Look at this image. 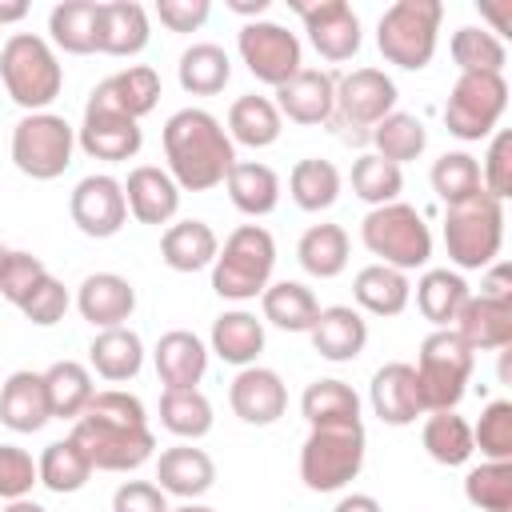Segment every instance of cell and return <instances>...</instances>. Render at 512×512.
Returning a JSON list of instances; mask_svg holds the SVG:
<instances>
[{
	"mask_svg": "<svg viewBox=\"0 0 512 512\" xmlns=\"http://www.w3.org/2000/svg\"><path fill=\"white\" fill-rule=\"evenodd\" d=\"M52 420L44 372H12L0 388V424L12 432H40Z\"/></svg>",
	"mask_w": 512,
	"mask_h": 512,
	"instance_id": "cb8c5ba5",
	"label": "cell"
},
{
	"mask_svg": "<svg viewBox=\"0 0 512 512\" xmlns=\"http://www.w3.org/2000/svg\"><path fill=\"white\" fill-rule=\"evenodd\" d=\"M484 184H480V164L468 156V152H444L436 164H432V192L452 208L468 196H476Z\"/></svg>",
	"mask_w": 512,
	"mask_h": 512,
	"instance_id": "681fc988",
	"label": "cell"
},
{
	"mask_svg": "<svg viewBox=\"0 0 512 512\" xmlns=\"http://www.w3.org/2000/svg\"><path fill=\"white\" fill-rule=\"evenodd\" d=\"M76 128L56 112H28L12 128V164L32 180H56L72 164Z\"/></svg>",
	"mask_w": 512,
	"mask_h": 512,
	"instance_id": "30bf717a",
	"label": "cell"
},
{
	"mask_svg": "<svg viewBox=\"0 0 512 512\" xmlns=\"http://www.w3.org/2000/svg\"><path fill=\"white\" fill-rule=\"evenodd\" d=\"M32 484H40L36 460L16 444H0V500H24Z\"/></svg>",
	"mask_w": 512,
	"mask_h": 512,
	"instance_id": "db71d44e",
	"label": "cell"
},
{
	"mask_svg": "<svg viewBox=\"0 0 512 512\" xmlns=\"http://www.w3.org/2000/svg\"><path fill=\"white\" fill-rule=\"evenodd\" d=\"M36 472H40V484L56 496H68V492H80L92 476V464L88 456L80 452V444L68 436V440H52L44 448V456L36 460Z\"/></svg>",
	"mask_w": 512,
	"mask_h": 512,
	"instance_id": "60d3db41",
	"label": "cell"
},
{
	"mask_svg": "<svg viewBox=\"0 0 512 512\" xmlns=\"http://www.w3.org/2000/svg\"><path fill=\"white\" fill-rule=\"evenodd\" d=\"M360 240L372 256H380L376 264H388L396 272H412L424 268L432 256V232L424 224V216L412 204H380L364 216L360 224Z\"/></svg>",
	"mask_w": 512,
	"mask_h": 512,
	"instance_id": "8992f818",
	"label": "cell"
},
{
	"mask_svg": "<svg viewBox=\"0 0 512 512\" xmlns=\"http://www.w3.org/2000/svg\"><path fill=\"white\" fill-rule=\"evenodd\" d=\"M8 252H12V248H4V244H0V268H4V260H8Z\"/></svg>",
	"mask_w": 512,
	"mask_h": 512,
	"instance_id": "003e7915",
	"label": "cell"
},
{
	"mask_svg": "<svg viewBox=\"0 0 512 512\" xmlns=\"http://www.w3.org/2000/svg\"><path fill=\"white\" fill-rule=\"evenodd\" d=\"M88 360H92L96 376L120 384V380H132V376L140 372V364H144V344H140V336H136L132 328H124V324H120V328H104V332L92 340Z\"/></svg>",
	"mask_w": 512,
	"mask_h": 512,
	"instance_id": "836d02e7",
	"label": "cell"
},
{
	"mask_svg": "<svg viewBox=\"0 0 512 512\" xmlns=\"http://www.w3.org/2000/svg\"><path fill=\"white\" fill-rule=\"evenodd\" d=\"M388 112H396V84L380 68H352L348 76H336V104L328 124H340L352 140H364Z\"/></svg>",
	"mask_w": 512,
	"mask_h": 512,
	"instance_id": "7c38bea8",
	"label": "cell"
},
{
	"mask_svg": "<svg viewBox=\"0 0 512 512\" xmlns=\"http://www.w3.org/2000/svg\"><path fill=\"white\" fill-rule=\"evenodd\" d=\"M292 8L300 12L312 48L324 60L340 64V60H352L360 52V16L352 12V4H344V0H316V4L292 0Z\"/></svg>",
	"mask_w": 512,
	"mask_h": 512,
	"instance_id": "9a60e30c",
	"label": "cell"
},
{
	"mask_svg": "<svg viewBox=\"0 0 512 512\" xmlns=\"http://www.w3.org/2000/svg\"><path fill=\"white\" fill-rule=\"evenodd\" d=\"M412 372H416L424 412H456V404L464 400L468 376H472V352L460 344L452 328H436L420 344Z\"/></svg>",
	"mask_w": 512,
	"mask_h": 512,
	"instance_id": "ba28073f",
	"label": "cell"
},
{
	"mask_svg": "<svg viewBox=\"0 0 512 512\" xmlns=\"http://www.w3.org/2000/svg\"><path fill=\"white\" fill-rule=\"evenodd\" d=\"M352 296L364 312L372 316H400L408 308V296H412V284L404 272L388 268V264H368L356 272L352 280Z\"/></svg>",
	"mask_w": 512,
	"mask_h": 512,
	"instance_id": "1f68e13d",
	"label": "cell"
},
{
	"mask_svg": "<svg viewBox=\"0 0 512 512\" xmlns=\"http://www.w3.org/2000/svg\"><path fill=\"white\" fill-rule=\"evenodd\" d=\"M96 16H100V4L96 0H64L48 12V32H52V44L72 52V56H88L96 52Z\"/></svg>",
	"mask_w": 512,
	"mask_h": 512,
	"instance_id": "74e56055",
	"label": "cell"
},
{
	"mask_svg": "<svg viewBox=\"0 0 512 512\" xmlns=\"http://www.w3.org/2000/svg\"><path fill=\"white\" fill-rule=\"evenodd\" d=\"M312 348L332 360V364H344V360H356L368 344V324L356 308L348 304H332V308H320L316 324H312Z\"/></svg>",
	"mask_w": 512,
	"mask_h": 512,
	"instance_id": "484cf974",
	"label": "cell"
},
{
	"mask_svg": "<svg viewBox=\"0 0 512 512\" xmlns=\"http://www.w3.org/2000/svg\"><path fill=\"white\" fill-rule=\"evenodd\" d=\"M156 376L164 380V388H196L204 380L208 368V348L196 332L172 328L156 340Z\"/></svg>",
	"mask_w": 512,
	"mask_h": 512,
	"instance_id": "83f0119b",
	"label": "cell"
},
{
	"mask_svg": "<svg viewBox=\"0 0 512 512\" xmlns=\"http://www.w3.org/2000/svg\"><path fill=\"white\" fill-rule=\"evenodd\" d=\"M72 440L88 456L92 472H132L144 460H152L156 448L144 404L120 388L92 392L88 408L72 424Z\"/></svg>",
	"mask_w": 512,
	"mask_h": 512,
	"instance_id": "6da1fadb",
	"label": "cell"
},
{
	"mask_svg": "<svg viewBox=\"0 0 512 512\" xmlns=\"http://www.w3.org/2000/svg\"><path fill=\"white\" fill-rule=\"evenodd\" d=\"M472 448H480L488 460H512V400H492L476 428H472Z\"/></svg>",
	"mask_w": 512,
	"mask_h": 512,
	"instance_id": "816d5d0a",
	"label": "cell"
},
{
	"mask_svg": "<svg viewBox=\"0 0 512 512\" xmlns=\"http://www.w3.org/2000/svg\"><path fill=\"white\" fill-rule=\"evenodd\" d=\"M112 512H168V500L148 480H124L112 496Z\"/></svg>",
	"mask_w": 512,
	"mask_h": 512,
	"instance_id": "6f0895ef",
	"label": "cell"
},
{
	"mask_svg": "<svg viewBox=\"0 0 512 512\" xmlns=\"http://www.w3.org/2000/svg\"><path fill=\"white\" fill-rule=\"evenodd\" d=\"M368 140H372V148H376L380 160H388V164L400 168L404 160H416V156L424 152L428 132H424V124H420L412 112H388V116L368 132Z\"/></svg>",
	"mask_w": 512,
	"mask_h": 512,
	"instance_id": "ee69618b",
	"label": "cell"
},
{
	"mask_svg": "<svg viewBox=\"0 0 512 512\" xmlns=\"http://www.w3.org/2000/svg\"><path fill=\"white\" fill-rule=\"evenodd\" d=\"M260 308H264V320L276 324V328H284V332H312V324L320 316V300L300 280L268 284L260 292Z\"/></svg>",
	"mask_w": 512,
	"mask_h": 512,
	"instance_id": "d6a6232c",
	"label": "cell"
},
{
	"mask_svg": "<svg viewBox=\"0 0 512 512\" xmlns=\"http://www.w3.org/2000/svg\"><path fill=\"white\" fill-rule=\"evenodd\" d=\"M276 268V240L260 224H240L212 260V292L224 300H256Z\"/></svg>",
	"mask_w": 512,
	"mask_h": 512,
	"instance_id": "277c9868",
	"label": "cell"
},
{
	"mask_svg": "<svg viewBox=\"0 0 512 512\" xmlns=\"http://www.w3.org/2000/svg\"><path fill=\"white\" fill-rule=\"evenodd\" d=\"M20 312H24L32 324L52 328V324H60V320H64V312H68V288L48 272V276L32 288V296L20 304Z\"/></svg>",
	"mask_w": 512,
	"mask_h": 512,
	"instance_id": "11a10c76",
	"label": "cell"
},
{
	"mask_svg": "<svg viewBox=\"0 0 512 512\" xmlns=\"http://www.w3.org/2000/svg\"><path fill=\"white\" fill-rule=\"evenodd\" d=\"M228 404L232 412L244 420V424H276L288 408V388L284 380L272 372V368H260V364H248L236 372L232 388H228Z\"/></svg>",
	"mask_w": 512,
	"mask_h": 512,
	"instance_id": "e0dca14e",
	"label": "cell"
},
{
	"mask_svg": "<svg viewBox=\"0 0 512 512\" xmlns=\"http://www.w3.org/2000/svg\"><path fill=\"white\" fill-rule=\"evenodd\" d=\"M44 276H48V268H44L40 256H32V252H16V248H12L8 260H4V268H0V296H4L8 304L20 308Z\"/></svg>",
	"mask_w": 512,
	"mask_h": 512,
	"instance_id": "f5cc1de1",
	"label": "cell"
},
{
	"mask_svg": "<svg viewBox=\"0 0 512 512\" xmlns=\"http://www.w3.org/2000/svg\"><path fill=\"white\" fill-rule=\"evenodd\" d=\"M452 60L460 72H488V76H504V44L500 36H492L488 28H460L452 36Z\"/></svg>",
	"mask_w": 512,
	"mask_h": 512,
	"instance_id": "c3c4849f",
	"label": "cell"
},
{
	"mask_svg": "<svg viewBox=\"0 0 512 512\" xmlns=\"http://www.w3.org/2000/svg\"><path fill=\"white\" fill-rule=\"evenodd\" d=\"M364 468V424L312 428L300 448V480L312 492H340Z\"/></svg>",
	"mask_w": 512,
	"mask_h": 512,
	"instance_id": "9c48e42d",
	"label": "cell"
},
{
	"mask_svg": "<svg viewBox=\"0 0 512 512\" xmlns=\"http://www.w3.org/2000/svg\"><path fill=\"white\" fill-rule=\"evenodd\" d=\"M464 496L480 512H512V460H488L464 476Z\"/></svg>",
	"mask_w": 512,
	"mask_h": 512,
	"instance_id": "7dc6e473",
	"label": "cell"
},
{
	"mask_svg": "<svg viewBox=\"0 0 512 512\" xmlns=\"http://www.w3.org/2000/svg\"><path fill=\"white\" fill-rule=\"evenodd\" d=\"M444 4L440 0H396L380 24H376V44L380 56L404 72L428 68L436 56V32H440Z\"/></svg>",
	"mask_w": 512,
	"mask_h": 512,
	"instance_id": "52a82bcc",
	"label": "cell"
},
{
	"mask_svg": "<svg viewBox=\"0 0 512 512\" xmlns=\"http://www.w3.org/2000/svg\"><path fill=\"white\" fill-rule=\"evenodd\" d=\"M276 112L292 124H328L336 104V76L320 68H300L292 80L276 88Z\"/></svg>",
	"mask_w": 512,
	"mask_h": 512,
	"instance_id": "ac0fdd59",
	"label": "cell"
},
{
	"mask_svg": "<svg viewBox=\"0 0 512 512\" xmlns=\"http://www.w3.org/2000/svg\"><path fill=\"white\" fill-rule=\"evenodd\" d=\"M224 188L244 216H268L280 204V176L256 160H236L224 176Z\"/></svg>",
	"mask_w": 512,
	"mask_h": 512,
	"instance_id": "4dcf8cb0",
	"label": "cell"
},
{
	"mask_svg": "<svg viewBox=\"0 0 512 512\" xmlns=\"http://www.w3.org/2000/svg\"><path fill=\"white\" fill-rule=\"evenodd\" d=\"M232 80V60L220 44H192L180 56V88L192 96H216Z\"/></svg>",
	"mask_w": 512,
	"mask_h": 512,
	"instance_id": "7bdbcfd3",
	"label": "cell"
},
{
	"mask_svg": "<svg viewBox=\"0 0 512 512\" xmlns=\"http://www.w3.org/2000/svg\"><path fill=\"white\" fill-rule=\"evenodd\" d=\"M236 48H240V60L248 64V72H252L260 84L280 88L284 80H292V76L300 72V40H296V32H288L284 24L252 20V24L240 28Z\"/></svg>",
	"mask_w": 512,
	"mask_h": 512,
	"instance_id": "4fadbf2b",
	"label": "cell"
},
{
	"mask_svg": "<svg viewBox=\"0 0 512 512\" xmlns=\"http://www.w3.org/2000/svg\"><path fill=\"white\" fill-rule=\"evenodd\" d=\"M68 212H72V224L92 236V240H108L124 228L128 220V204H124V184L116 176H84L76 188H72V200H68Z\"/></svg>",
	"mask_w": 512,
	"mask_h": 512,
	"instance_id": "5bb4252c",
	"label": "cell"
},
{
	"mask_svg": "<svg viewBox=\"0 0 512 512\" xmlns=\"http://www.w3.org/2000/svg\"><path fill=\"white\" fill-rule=\"evenodd\" d=\"M460 344L468 352L484 348H508L512 344V300H492V296H468L460 316L452 320Z\"/></svg>",
	"mask_w": 512,
	"mask_h": 512,
	"instance_id": "44dd1931",
	"label": "cell"
},
{
	"mask_svg": "<svg viewBox=\"0 0 512 512\" xmlns=\"http://www.w3.org/2000/svg\"><path fill=\"white\" fill-rule=\"evenodd\" d=\"M212 352L224 364H236V368L256 364V356L264 352V324L244 308L220 312L212 320Z\"/></svg>",
	"mask_w": 512,
	"mask_h": 512,
	"instance_id": "f546056e",
	"label": "cell"
},
{
	"mask_svg": "<svg viewBox=\"0 0 512 512\" xmlns=\"http://www.w3.org/2000/svg\"><path fill=\"white\" fill-rule=\"evenodd\" d=\"M280 124L284 116L276 112V104L268 96H240L228 108V140L244 144V148H268L280 140Z\"/></svg>",
	"mask_w": 512,
	"mask_h": 512,
	"instance_id": "d590c367",
	"label": "cell"
},
{
	"mask_svg": "<svg viewBox=\"0 0 512 512\" xmlns=\"http://www.w3.org/2000/svg\"><path fill=\"white\" fill-rule=\"evenodd\" d=\"M508 108V80L488 72H460L444 104V128L456 140H484Z\"/></svg>",
	"mask_w": 512,
	"mask_h": 512,
	"instance_id": "8fae6325",
	"label": "cell"
},
{
	"mask_svg": "<svg viewBox=\"0 0 512 512\" xmlns=\"http://www.w3.org/2000/svg\"><path fill=\"white\" fill-rule=\"evenodd\" d=\"M444 244L456 268H488L504 244V200L484 188L444 212Z\"/></svg>",
	"mask_w": 512,
	"mask_h": 512,
	"instance_id": "5b68a950",
	"label": "cell"
},
{
	"mask_svg": "<svg viewBox=\"0 0 512 512\" xmlns=\"http://www.w3.org/2000/svg\"><path fill=\"white\" fill-rule=\"evenodd\" d=\"M300 412L312 428L328 424H360V396L344 380H316L300 396Z\"/></svg>",
	"mask_w": 512,
	"mask_h": 512,
	"instance_id": "ab89813d",
	"label": "cell"
},
{
	"mask_svg": "<svg viewBox=\"0 0 512 512\" xmlns=\"http://www.w3.org/2000/svg\"><path fill=\"white\" fill-rule=\"evenodd\" d=\"M480 296H492V300H512V268L508 264H496L484 280V292Z\"/></svg>",
	"mask_w": 512,
	"mask_h": 512,
	"instance_id": "91938a15",
	"label": "cell"
},
{
	"mask_svg": "<svg viewBox=\"0 0 512 512\" xmlns=\"http://www.w3.org/2000/svg\"><path fill=\"white\" fill-rule=\"evenodd\" d=\"M288 192L304 212H324L340 196V172L332 160H296V168L288 172Z\"/></svg>",
	"mask_w": 512,
	"mask_h": 512,
	"instance_id": "f6af8a7d",
	"label": "cell"
},
{
	"mask_svg": "<svg viewBox=\"0 0 512 512\" xmlns=\"http://www.w3.org/2000/svg\"><path fill=\"white\" fill-rule=\"evenodd\" d=\"M468 296H472V292H468L464 276H460V272H448V268H432V272H424L420 284H416V308H420V316L432 320L436 328H448V324L460 316V308H464Z\"/></svg>",
	"mask_w": 512,
	"mask_h": 512,
	"instance_id": "8d00e7d4",
	"label": "cell"
},
{
	"mask_svg": "<svg viewBox=\"0 0 512 512\" xmlns=\"http://www.w3.org/2000/svg\"><path fill=\"white\" fill-rule=\"evenodd\" d=\"M368 400H372V412L380 416V424H392V428H404L424 412L420 388H416V372L404 360H392V364L376 368Z\"/></svg>",
	"mask_w": 512,
	"mask_h": 512,
	"instance_id": "d6986e66",
	"label": "cell"
},
{
	"mask_svg": "<svg viewBox=\"0 0 512 512\" xmlns=\"http://www.w3.org/2000/svg\"><path fill=\"white\" fill-rule=\"evenodd\" d=\"M44 388H48V408L56 420H80V412L92 400V372L80 360H56L44 372Z\"/></svg>",
	"mask_w": 512,
	"mask_h": 512,
	"instance_id": "f35d334b",
	"label": "cell"
},
{
	"mask_svg": "<svg viewBox=\"0 0 512 512\" xmlns=\"http://www.w3.org/2000/svg\"><path fill=\"white\" fill-rule=\"evenodd\" d=\"M480 184H484V192L496 196V200H508V196H512V132H496V136H492L488 156H484Z\"/></svg>",
	"mask_w": 512,
	"mask_h": 512,
	"instance_id": "9f6ffc18",
	"label": "cell"
},
{
	"mask_svg": "<svg viewBox=\"0 0 512 512\" xmlns=\"http://www.w3.org/2000/svg\"><path fill=\"white\" fill-rule=\"evenodd\" d=\"M208 12H212L208 0H160L156 4L160 24L172 28V32H196L208 20Z\"/></svg>",
	"mask_w": 512,
	"mask_h": 512,
	"instance_id": "680465c9",
	"label": "cell"
},
{
	"mask_svg": "<svg viewBox=\"0 0 512 512\" xmlns=\"http://www.w3.org/2000/svg\"><path fill=\"white\" fill-rule=\"evenodd\" d=\"M332 512H380V500L368 492H352V496H340V504Z\"/></svg>",
	"mask_w": 512,
	"mask_h": 512,
	"instance_id": "94428289",
	"label": "cell"
},
{
	"mask_svg": "<svg viewBox=\"0 0 512 512\" xmlns=\"http://www.w3.org/2000/svg\"><path fill=\"white\" fill-rule=\"evenodd\" d=\"M164 156H168V176L184 192H208L224 184L228 168L236 164V148L224 124L204 108H180L168 116Z\"/></svg>",
	"mask_w": 512,
	"mask_h": 512,
	"instance_id": "7a4b0ae2",
	"label": "cell"
},
{
	"mask_svg": "<svg viewBox=\"0 0 512 512\" xmlns=\"http://www.w3.org/2000/svg\"><path fill=\"white\" fill-rule=\"evenodd\" d=\"M220 240L204 220H180L160 236V260L172 272H200L216 260Z\"/></svg>",
	"mask_w": 512,
	"mask_h": 512,
	"instance_id": "f1b7e54d",
	"label": "cell"
},
{
	"mask_svg": "<svg viewBox=\"0 0 512 512\" xmlns=\"http://www.w3.org/2000/svg\"><path fill=\"white\" fill-rule=\"evenodd\" d=\"M0 80L24 112H44L64 88V68L44 36L12 32L0 48Z\"/></svg>",
	"mask_w": 512,
	"mask_h": 512,
	"instance_id": "3957f363",
	"label": "cell"
},
{
	"mask_svg": "<svg viewBox=\"0 0 512 512\" xmlns=\"http://www.w3.org/2000/svg\"><path fill=\"white\" fill-rule=\"evenodd\" d=\"M400 188H404L400 168L388 164V160H380L376 152H368V156H360V160L352 164V192H356L364 204H372V208L392 204V200L400 196Z\"/></svg>",
	"mask_w": 512,
	"mask_h": 512,
	"instance_id": "f907efd6",
	"label": "cell"
},
{
	"mask_svg": "<svg viewBox=\"0 0 512 512\" xmlns=\"http://www.w3.org/2000/svg\"><path fill=\"white\" fill-rule=\"evenodd\" d=\"M156 488L160 492H172L180 500H196L204 496L212 484H216V464L204 448H192V444H176V448H164L160 460H156Z\"/></svg>",
	"mask_w": 512,
	"mask_h": 512,
	"instance_id": "d4e9b609",
	"label": "cell"
},
{
	"mask_svg": "<svg viewBox=\"0 0 512 512\" xmlns=\"http://www.w3.org/2000/svg\"><path fill=\"white\" fill-rule=\"evenodd\" d=\"M156 100H160V72L148 64H132V68L100 80L84 108L116 112V116H128L140 124V116H148L156 108Z\"/></svg>",
	"mask_w": 512,
	"mask_h": 512,
	"instance_id": "2e32d148",
	"label": "cell"
},
{
	"mask_svg": "<svg viewBox=\"0 0 512 512\" xmlns=\"http://www.w3.org/2000/svg\"><path fill=\"white\" fill-rule=\"evenodd\" d=\"M148 44V12L136 0H108L96 16V52L136 56Z\"/></svg>",
	"mask_w": 512,
	"mask_h": 512,
	"instance_id": "4316f807",
	"label": "cell"
},
{
	"mask_svg": "<svg viewBox=\"0 0 512 512\" xmlns=\"http://www.w3.org/2000/svg\"><path fill=\"white\" fill-rule=\"evenodd\" d=\"M124 204L140 224H168L180 208V188L164 168L140 164L124 180Z\"/></svg>",
	"mask_w": 512,
	"mask_h": 512,
	"instance_id": "603a6c76",
	"label": "cell"
},
{
	"mask_svg": "<svg viewBox=\"0 0 512 512\" xmlns=\"http://www.w3.org/2000/svg\"><path fill=\"white\" fill-rule=\"evenodd\" d=\"M76 308L100 332L104 328H120L136 308V288L116 272H92L76 292Z\"/></svg>",
	"mask_w": 512,
	"mask_h": 512,
	"instance_id": "7402d4cb",
	"label": "cell"
},
{
	"mask_svg": "<svg viewBox=\"0 0 512 512\" xmlns=\"http://www.w3.org/2000/svg\"><path fill=\"white\" fill-rule=\"evenodd\" d=\"M420 440H424L428 456L436 464H444V468H456L476 452L472 448V424L464 416H456V412H432L424 420V436Z\"/></svg>",
	"mask_w": 512,
	"mask_h": 512,
	"instance_id": "bcb514c9",
	"label": "cell"
},
{
	"mask_svg": "<svg viewBox=\"0 0 512 512\" xmlns=\"http://www.w3.org/2000/svg\"><path fill=\"white\" fill-rule=\"evenodd\" d=\"M76 140L80 148L92 156V160H132L144 144V132L136 120L128 116H116V112H96V108H84V124L76 128Z\"/></svg>",
	"mask_w": 512,
	"mask_h": 512,
	"instance_id": "ffe728a7",
	"label": "cell"
},
{
	"mask_svg": "<svg viewBox=\"0 0 512 512\" xmlns=\"http://www.w3.org/2000/svg\"><path fill=\"white\" fill-rule=\"evenodd\" d=\"M168 512H216V508H208V504H180V508H168Z\"/></svg>",
	"mask_w": 512,
	"mask_h": 512,
	"instance_id": "03108f58",
	"label": "cell"
},
{
	"mask_svg": "<svg viewBox=\"0 0 512 512\" xmlns=\"http://www.w3.org/2000/svg\"><path fill=\"white\" fill-rule=\"evenodd\" d=\"M160 424L180 440H200L212 432V404L204 400L200 388H164Z\"/></svg>",
	"mask_w": 512,
	"mask_h": 512,
	"instance_id": "b9f144b4",
	"label": "cell"
},
{
	"mask_svg": "<svg viewBox=\"0 0 512 512\" xmlns=\"http://www.w3.org/2000/svg\"><path fill=\"white\" fill-rule=\"evenodd\" d=\"M228 8H232V12H240V16H260V12L268 8V0H256V4H248V0H232Z\"/></svg>",
	"mask_w": 512,
	"mask_h": 512,
	"instance_id": "be15d7a7",
	"label": "cell"
},
{
	"mask_svg": "<svg viewBox=\"0 0 512 512\" xmlns=\"http://www.w3.org/2000/svg\"><path fill=\"white\" fill-rule=\"evenodd\" d=\"M296 260L316 280L340 276L348 268V232L340 224H312L296 244Z\"/></svg>",
	"mask_w": 512,
	"mask_h": 512,
	"instance_id": "e575fe53",
	"label": "cell"
},
{
	"mask_svg": "<svg viewBox=\"0 0 512 512\" xmlns=\"http://www.w3.org/2000/svg\"><path fill=\"white\" fill-rule=\"evenodd\" d=\"M24 16H28V4H24V0L0 4V28H4V24H16V20H24Z\"/></svg>",
	"mask_w": 512,
	"mask_h": 512,
	"instance_id": "6125c7cd",
	"label": "cell"
},
{
	"mask_svg": "<svg viewBox=\"0 0 512 512\" xmlns=\"http://www.w3.org/2000/svg\"><path fill=\"white\" fill-rule=\"evenodd\" d=\"M4 512H48V508H40L36 500H28V496H24V500H12Z\"/></svg>",
	"mask_w": 512,
	"mask_h": 512,
	"instance_id": "e7e4bbea",
	"label": "cell"
}]
</instances>
